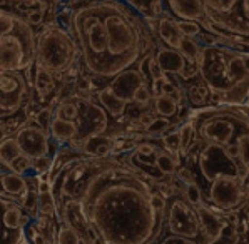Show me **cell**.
<instances>
[{
  "label": "cell",
  "mask_w": 249,
  "mask_h": 244,
  "mask_svg": "<svg viewBox=\"0 0 249 244\" xmlns=\"http://www.w3.org/2000/svg\"><path fill=\"white\" fill-rule=\"evenodd\" d=\"M147 174L116 157H75L52 179L55 201L75 199L101 241L154 244L162 234L166 212L152 206Z\"/></svg>",
  "instance_id": "1"
},
{
  "label": "cell",
  "mask_w": 249,
  "mask_h": 244,
  "mask_svg": "<svg viewBox=\"0 0 249 244\" xmlns=\"http://www.w3.org/2000/svg\"><path fill=\"white\" fill-rule=\"evenodd\" d=\"M71 34L82 66L110 81L154 51L151 25L127 0H84L72 7Z\"/></svg>",
  "instance_id": "2"
},
{
  "label": "cell",
  "mask_w": 249,
  "mask_h": 244,
  "mask_svg": "<svg viewBox=\"0 0 249 244\" xmlns=\"http://www.w3.org/2000/svg\"><path fill=\"white\" fill-rule=\"evenodd\" d=\"M199 79L217 104L244 105L249 101V52L226 44L202 45Z\"/></svg>",
  "instance_id": "3"
},
{
  "label": "cell",
  "mask_w": 249,
  "mask_h": 244,
  "mask_svg": "<svg viewBox=\"0 0 249 244\" xmlns=\"http://www.w3.org/2000/svg\"><path fill=\"white\" fill-rule=\"evenodd\" d=\"M199 142L231 146L249 132V104L216 105L196 110L191 119Z\"/></svg>",
  "instance_id": "4"
},
{
  "label": "cell",
  "mask_w": 249,
  "mask_h": 244,
  "mask_svg": "<svg viewBox=\"0 0 249 244\" xmlns=\"http://www.w3.org/2000/svg\"><path fill=\"white\" fill-rule=\"evenodd\" d=\"M206 20L202 27L226 45L249 47V0H202Z\"/></svg>",
  "instance_id": "5"
},
{
  "label": "cell",
  "mask_w": 249,
  "mask_h": 244,
  "mask_svg": "<svg viewBox=\"0 0 249 244\" xmlns=\"http://www.w3.org/2000/svg\"><path fill=\"white\" fill-rule=\"evenodd\" d=\"M80 57L77 42L67 29L57 22H47L37 34L36 64L52 74H62L71 70Z\"/></svg>",
  "instance_id": "6"
},
{
  "label": "cell",
  "mask_w": 249,
  "mask_h": 244,
  "mask_svg": "<svg viewBox=\"0 0 249 244\" xmlns=\"http://www.w3.org/2000/svg\"><path fill=\"white\" fill-rule=\"evenodd\" d=\"M37 35L24 17L9 34L0 37V70L20 72L36 64Z\"/></svg>",
  "instance_id": "7"
},
{
  "label": "cell",
  "mask_w": 249,
  "mask_h": 244,
  "mask_svg": "<svg viewBox=\"0 0 249 244\" xmlns=\"http://www.w3.org/2000/svg\"><path fill=\"white\" fill-rule=\"evenodd\" d=\"M206 196L209 203L219 211H236L249 199L246 177L237 174H217L208 184Z\"/></svg>",
  "instance_id": "8"
},
{
  "label": "cell",
  "mask_w": 249,
  "mask_h": 244,
  "mask_svg": "<svg viewBox=\"0 0 249 244\" xmlns=\"http://www.w3.org/2000/svg\"><path fill=\"white\" fill-rule=\"evenodd\" d=\"M201 144L202 147L199 149V152H196V159L199 171H201V176L208 184L217 174H237L241 177H248L249 173L244 169L241 161L231 157L224 146L211 142Z\"/></svg>",
  "instance_id": "9"
},
{
  "label": "cell",
  "mask_w": 249,
  "mask_h": 244,
  "mask_svg": "<svg viewBox=\"0 0 249 244\" xmlns=\"http://www.w3.org/2000/svg\"><path fill=\"white\" fill-rule=\"evenodd\" d=\"M166 224L169 234L196 239V241L201 239L202 229L197 208H194L186 197L172 196L171 199H167Z\"/></svg>",
  "instance_id": "10"
},
{
  "label": "cell",
  "mask_w": 249,
  "mask_h": 244,
  "mask_svg": "<svg viewBox=\"0 0 249 244\" xmlns=\"http://www.w3.org/2000/svg\"><path fill=\"white\" fill-rule=\"evenodd\" d=\"M29 223L20 206L0 196V244H27L25 227Z\"/></svg>",
  "instance_id": "11"
},
{
  "label": "cell",
  "mask_w": 249,
  "mask_h": 244,
  "mask_svg": "<svg viewBox=\"0 0 249 244\" xmlns=\"http://www.w3.org/2000/svg\"><path fill=\"white\" fill-rule=\"evenodd\" d=\"M74 101L77 102V107H79V116L74 121L77 124L79 134L77 139L74 140V144H77L79 147L89 137L104 134L107 124H109V116H107V110L102 105L95 104L90 99L74 97Z\"/></svg>",
  "instance_id": "12"
},
{
  "label": "cell",
  "mask_w": 249,
  "mask_h": 244,
  "mask_svg": "<svg viewBox=\"0 0 249 244\" xmlns=\"http://www.w3.org/2000/svg\"><path fill=\"white\" fill-rule=\"evenodd\" d=\"M29 86L20 72L0 70V116L18 112L27 101Z\"/></svg>",
  "instance_id": "13"
},
{
  "label": "cell",
  "mask_w": 249,
  "mask_h": 244,
  "mask_svg": "<svg viewBox=\"0 0 249 244\" xmlns=\"http://www.w3.org/2000/svg\"><path fill=\"white\" fill-rule=\"evenodd\" d=\"M22 154L30 159H37L42 156H49L51 151V136L37 122V119H29L15 134Z\"/></svg>",
  "instance_id": "14"
},
{
  "label": "cell",
  "mask_w": 249,
  "mask_h": 244,
  "mask_svg": "<svg viewBox=\"0 0 249 244\" xmlns=\"http://www.w3.org/2000/svg\"><path fill=\"white\" fill-rule=\"evenodd\" d=\"M145 79L142 77V74L139 72V69H125L121 74H117L116 77L110 79L109 87L114 94L119 95L121 99H124L125 102H132L134 94L139 89L141 86H144Z\"/></svg>",
  "instance_id": "15"
},
{
  "label": "cell",
  "mask_w": 249,
  "mask_h": 244,
  "mask_svg": "<svg viewBox=\"0 0 249 244\" xmlns=\"http://www.w3.org/2000/svg\"><path fill=\"white\" fill-rule=\"evenodd\" d=\"M149 25H151L152 32H154V37L159 42H162L167 47L178 49L179 51V45H181V40L184 35L178 27V20H176L172 15L164 12L159 18L149 22Z\"/></svg>",
  "instance_id": "16"
},
{
  "label": "cell",
  "mask_w": 249,
  "mask_h": 244,
  "mask_svg": "<svg viewBox=\"0 0 249 244\" xmlns=\"http://www.w3.org/2000/svg\"><path fill=\"white\" fill-rule=\"evenodd\" d=\"M154 59L158 60L160 69L166 75H181L187 67V59L178 49H172L164 45L162 42H156L154 47Z\"/></svg>",
  "instance_id": "17"
},
{
  "label": "cell",
  "mask_w": 249,
  "mask_h": 244,
  "mask_svg": "<svg viewBox=\"0 0 249 244\" xmlns=\"http://www.w3.org/2000/svg\"><path fill=\"white\" fill-rule=\"evenodd\" d=\"M199 219H201V229L202 234L201 238H204L202 244H214L219 241V238L223 236V232L228 226V223L221 216H217L208 204H202L197 208Z\"/></svg>",
  "instance_id": "18"
},
{
  "label": "cell",
  "mask_w": 249,
  "mask_h": 244,
  "mask_svg": "<svg viewBox=\"0 0 249 244\" xmlns=\"http://www.w3.org/2000/svg\"><path fill=\"white\" fill-rule=\"evenodd\" d=\"M116 142L117 140L114 137L99 134L84 140L79 146V149L82 151V154L89 156V157H107L116 151Z\"/></svg>",
  "instance_id": "19"
},
{
  "label": "cell",
  "mask_w": 249,
  "mask_h": 244,
  "mask_svg": "<svg viewBox=\"0 0 249 244\" xmlns=\"http://www.w3.org/2000/svg\"><path fill=\"white\" fill-rule=\"evenodd\" d=\"M79 129L74 121H66L60 117L53 116L51 122V129H49V136L52 139L59 140V142H74L77 139Z\"/></svg>",
  "instance_id": "20"
},
{
  "label": "cell",
  "mask_w": 249,
  "mask_h": 244,
  "mask_svg": "<svg viewBox=\"0 0 249 244\" xmlns=\"http://www.w3.org/2000/svg\"><path fill=\"white\" fill-rule=\"evenodd\" d=\"M97 101H99V104L107 110V114H110L112 117L124 116L125 109H127V104H129V102H125L124 99H121L119 95L114 94L109 86H106L104 89L99 90Z\"/></svg>",
  "instance_id": "21"
},
{
  "label": "cell",
  "mask_w": 249,
  "mask_h": 244,
  "mask_svg": "<svg viewBox=\"0 0 249 244\" xmlns=\"http://www.w3.org/2000/svg\"><path fill=\"white\" fill-rule=\"evenodd\" d=\"M2 188L9 197H20L22 199L29 192V186H27V179L24 177V174H17L12 171L3 174Z\"/></svg>",
  "instance_id": "22"
},
{
  "label": "cell",
  "mask_w": 249,
  "mask_h": 244,
  "mask_svg": "<svg viewBox=\"0 0 249 244\" xmlns=\"http://www.w3.org/2000/svg\"><path fill=\"white\" fill-rule=\"evenodd\" d=\"M131 7L137 10L147 22H152L159 18L166 12L164 9V0H127Z\"/></svg>",
  "instance_id": "23"
},
{
  "label": "cell",
  "mask_w": 249,
  "mask_h": 244,
  "mask_svg": "<svg viewBox=\"0 0 249 244\" xmlns=\"http://www.w3.org/2000/svg\"><path fill=\"white\" fill-rule=\"evenodd\" d=\"M36 66V70H34V87H36V90L39 92V95L42 99L45 97V95H49L53 90V87H55V81H53V74L51 70H47V69L37 66V64H34Z\"/></svg>",
  "instance_id": "24"
},
{
  "label": "cell",
  "mask_w": 249,
  "mask_h": 244,
  "mask_svg": "<svg viewBox=\"0 0 249 244\" xmlns=\"http://www.w3.org/2000/svg\"><path fill=\"white\" fill-rule=\"evenodd\" d=\"M179 104L171 97V95L160 94V95H154V110L158 112V116L162 117H174L178 114Z\"/></svg>",
  "instance_id": "25"
},
{
  "label": "cell",
  "mask_w": 249,
  "mask_h": 244,
  "mask_svg": "<svg viewBox=\"0 0 249 244\" xmlns=\"http://www.w3.org/2000/svg\"><path fill=\"white\" fill-rule=\"evenodd\" d=\"M201 51H202V44L194 37H182L181 45H179V52L186 57L187 62H196L201 57Z\"/></svg>",
  "instance_id": "26"
},
{
  "label": "cell",
  "mask_w": 249,
  "mask_h": 244,
  "mask_svg": "<svg viewBox=\"0 0 249 244\" xmlns=\"http://www.w3.org/2000/svg\"><path fill=\"white\" fill-rule=\"evenodd\" d=\"M154 167L158 171L164 174V176H174L176 171H178L179 164L176 162V159L172 157L171 152H164V151H159L156 154V159H154Z\"/></svg>",
  "instance_id": "27"
},
{
  "label": "cell",
  "mask_w": 249,
  "mask_h": 244,
  "mask_svg": "<svg viewBox=\"0 0 249 244\" xmlns=\"http://www.w3.org/2000/svg\"><path fill=\"white\" fill-rule=\"evenodd\" d=\"M181 131V156H187L191 152L194 146L197 144V137H196V131H194L193 122H184V124L179 127Z\"/></svg>",
  "instance_id": "28"
},
{
  "label": "cell",
  "mask_w": 249,
  "mask_h": 244,
  "mask_svg": "<svg viewBox=\"0 0 249 244\" xmlns=\"http://www.w3.org/2000/svg\"><path fill=\"white\" fill-rule=\"evenodd\" d=\"M20 154H22L20 146H18V142H17L15 137H9V139H5V140L0 142V162L2 164L9 166V164Z\"/></svg>",
  "instance_id": "29"
},
{
  "label": "cell",
  "mask_w": 249,
  "mask_h": 244,
  "mask_svg": "<svg viewBox=\"0 0 249 244\" xmlns=\"http://www.w3.org/2000/svg\"><path fill=\"white\" fill-rule=\"evenodd\" d=\"M37 211H39L42 216H47V217H52L57 214V201L52 191H49V192H39Z\"/></svg>",
  "instance_id": "30"
},
{
  "label": "cell",
  "mask_w": 249,
  "mask_h": 244,
  "mask_svg": "<svg viewBox=\"0 0 249 244\" xmlns=\"http://www.w3.org/2000/svg\"><path fill=\"white\" fill-rule=\"evenodd\" d=\"M184 197H186V199L189 201L194 208H199V206L206 204L204 196H202V189L196 181L184 184Z\"/></svg>",
  "instance_id": "31"
},
{
  "label": "cell",
  "mask_w": 249,
  "mask_h": 244,
  "mask_svg": "<svg viewBox=\"0 0 249 244\" xmlns=\"http://www.w3.org/2000/svg\"><path fill=\"white\" fill-rule=\"evenodd\" d=\"M57 244H82V241H80L77 231L64 223L57 231Z\"/></svg>",
  "instance_id": "32"
},
{
  "label": "cell",
  "mask_w": 249,
  "mask_h": 244,
  "mask_svg": "<svg viewBox=\"0 0 249 244\" xmlns=\"http://www.w3.org/2000/svg\"><path fill=\"white\" fill-rule=\"evenodd\" d=\"M169 129H171V119H169V117L159 116V117H156V119L152 121V124L149 125L147 129H145V134L158 137V136H164L167 131H169Z\"/></svg>",
  "instance_id": "33"
},
{
  "label": "cell",
  "mask_w": 249,
  "mask_h": 244,
  "mask_svg": "<svg viewBox=\"0 0 249 244\" xmlns=\"http://www.w3.org/2000/svg\"><path fill=\"white\" fill-rule=\"evenodd\" d=\"M178 27L182 32V35L194 37V39H197V37L204 32V27H202L201 22H197V20H178Z\"/></svg>",
  "instance_id": "34"
},
{
  "label": "cell",
  "mask_w": 249,
  "mask_h": 244,
  "mask_svg": "<svg viewBox=\"0 0 249 244\" xmlns=\"http://www.w3.org/2000/svg\"><path fill=\"white\" fill-rule=\"evenodd\" d=\"M162 146L167 152L181 151V131H171L162 136Z\"/></svg>",
  "instance_id": "35"
},
{
  "label": "cell",
  "mask_w": 249,
  "mask_h": 244,
  "mask_svg": "<svg viewBox=\"0 0 249 244\" xmlns=\"http://www.w3.org/2000/svg\"><path fill=\"white\" fill-rule=\"evenodd\" d=\"M7 167H9L12 173L25 174L27 171L32 169V159H30L29 156H25V154H20V156H17V157H15Z\"/></svg>",
  "instance_id": "36"
},
{
  "label": "cell",
  "mask_w": 249,
  "mask_h": 244,
  "mask_svg": "<svg viewBox=\"0 0 249 244\" xmlns=\"http://www.w3.org/2000/svg\"><path fill=\"white\" fill-rule=\"evenodd\" d=\"M25 236H27V241L30 244H47V238H45L44 232L37 227V224L34 223V221H30V223L27 224Z\"/></svg>",
  "instance_id": "37"
},
{
  "label": "cell",
  "mask_w": 249,
  "mask_h": 244,
  "mask_svg": "<svg viewBox=\"0 0 249 244\" xmlns=\"http://www.w3.org/2000/svg\"><path fill=\"white\" fill-rule=\"evenodd\" d=\"M18 18H20V15H18L17 12H12V10H9V12L3 15V17L0 18V37L5 35V34H9L10 30L17 25Z\"/></svg>",
  "instance_id": "38"
},
{
  "label": "cell",
  "mask_w": 249,
  "mask_h": 244,
  "mask_svg": "<svg viewBox=\"0 0 249 244\" xmlns=\"http://www.w3.org/2000/svg\"><path fill=\"white\" fill-rule=\"evenodd\" d=\"M151 99H152V92H151V89H149L147 84H144V86H141L139 89L136 90V94H134L132 102H136L137 105H142V107H147V105L151 104Z\"/></svg>",
  "instance_id": "39"
},
{
  "label": "cell",
  "mask_w": 249,
  "mask_h": 244,
  "mask_svg": "<svg viewBox=\"0 0 249 244\" xmlns=\"http://www.w3.org/2000/svg\"><path fill=\"white\" fill-rule=\"evenodd\" d=\"M52 164L53 161L49 156H42V157H37V159H32V169L37 171V173H47V171L52 169Z\"/></svg>",
  "instance_id": "40"
},
{
  "label": "cell",
  "mask_w": 249,
  "mask_h": 244,
  "mask_svg": "<svg viewBox=\"0 0 249 244\" xmlns=\"http://www.w3.org/2000/svg\"><path fill=\"white\" fill-rule=\"evenodd\" d=\"M174 176L178 177L181 182H184V184H187V182H194V181H196V177H194L193 171H191L187 166H179V167H178V171H176Z\"/></svg>",
  "instance_id": "41"
},
{
  "label": "cell",
  "mask_w": 249,
  "mask_h": 244,
  "mask_svg": "<svg viewBox=\"0 0 249 244\" xmlns=\"http://www.w3.org/2000/svg\"><path fill=\"white\" fill-rule=\"evenodd\" d=\"M162 77H166V74H164V70L160 69L158 60H156L154 55H152L151 64H149V79H151V82H152V81H158V79H162Z\"/></svg>",
  "instance_id": "42"
},
{
  "label": "cell",
  "mask_w": 249,
  "mask_h": 244,
  "mask_svg": "<svg viewBox=\"0 0 249 244\" xmlns=\"http://www.w3.org/2000/svg\"><path fill=\"white\" fill-rule=\"evenodd\" d=\"M159 149L156 151V146L154 144H151V142H142V144H139V146L136 147V156L137 157H147V156H152V154H158Z\"/></svg>",
  "instance_id": "43"
},
{
  "label": "cell",
  "mask_w": 249,
  "mask_h": 244,
  "mask_svg": "<svg viewBox=\"0 0 249 244\" xmlns=\"http://www.w3.org/2000/svg\"><path fill=\"white\" fill-rule=\"evenodd\" d=\"M52 117H53V112H51L49 109H45V110H42V112L37 114V122L42 125V127L45 129V131L49 132V129H51V122H52Z\"/></svg>",
  "instance_id": "44"
},
{
  "label": "cell",
  "mask_w": 249,
  "mask_h": 244,
  "mask_svg": "<svg viewBox=\"0 0 249 244\" xmlns=\"http://www.w3.org/2000/svg\"><path fill=\"white\" fill-rule=\"evenodd\" d=\"M160 244H199V241H196V239H187V238H181V236L169 234Z\"/></svg>",
  "instance_id": "45"
},
{
  "label": "cell",
  "mask_w": 249,
  "mask_h": 244,
  "mask_svg": "<svg viewBox=\"0 0 249 244\" xmlns=\"http://www.w3.org/2000/svg\"><path fill=\"white\" fill-rule=\"evenodd\" d=\"M187 99H189L193 104H196V105H201V104H204V99L199 95L197 92V86H191L189 89H187Z\"/></svg>",
  "instance_id": "46"
},
{
  "label": "cell",
  "mask_w": 249,
  "mask_h": 244,
  "mask_svg": "<svg viewBox=\"0 0 249 244\" xmlns=\"http://www.w3.org/2000/svg\"><path fill=\"white\" fill-rule=\"evenodd\" d=\"M156 119V116L152 112H144L142 116L139 117V122H141V125H142L144 129H147L149 125L152 124V121Z\"/></svg>",
  "instance_id": "47"
},
{
  "label": "cell",
  "mask_w": 249,
  "mask_h": 244,
  "mask_svg": "<svg viewBox=\"0 0 249 244\" xmlns=\"http://www.w3.org/2000/svg\"><path fill=\"white\" fill-rule=\"evenodd\" d=\"M67 2H72V3H77V2H84V0H67Z\"/></svg>",
  "instance_id": "48"
},
{
  "label": "cell",
  "mask_w": 249,
  "mask_h": 244,
  "mask_svg": "<svg viewBox=\"0 0 249 244\" xmlns=\"http://www.w3.org/2000/svg\"><path fill=\"white\" fill-rule=\"evenodd\" d=\"M99 244H107V243H104V241H101V243H99Z\"/></svg>",
  "instance_id": "49"
},
{
  "label": "cell",
  "mask_w": 249,
  "mask_h": 244,
  "mask_svg": "<svg viewBox=\"0 0 249 244\" xmlns=\"http://www.w3.org/2000/svg\"><path fill=\"white\" fill-rule=\"evenodd\" d=\"M248 234H249V226H248Z\"/></svg>",
  "instance_id": "50"
},
{
  "label": "cell",
  "mask_w": 249,
  "mask_h": 244,
  "mask_svg": "<svg viewBox=\"0 0 249 244\" xmlns=\"http://www.w3.org/2000/svg\"><path fill=\"white\" fill-rule=\"evenodd\" d=\"M248 104H249V101H248Z\"/></svg>",
  "instance_id": "51"
}]
</instances>
